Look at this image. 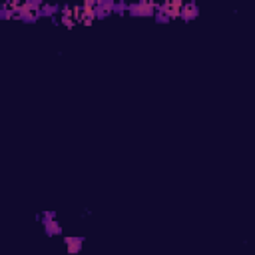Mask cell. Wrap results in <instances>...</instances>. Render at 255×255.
<instances>
[{
	"label": "cell",
	"instance_id": "6da1fadb",
	"mask_svg": "<svg viewBox=\"0 0 255 255\" xmlns=\"http://www.w3.org/2000/svg\"><path fill=\"white\" fill-rule=\"evenodd\" d=\"M42 6L44 2H20V6L16 8V20L22 22H36L38 18H42Z\"/></svg>",
	"mask_w": 255,
	"mask_h": 255
},
{
	"label": "cell",
	"instance_id": "7a4b0ae2",
	"mask_svg": "<svg viewBox=\"0 0 255 255\" xmlns=\"http://www.w3.org/2000/svg\"><path fill=\"white\" fill-rule=\"evenodd\" d=\"M38 219H40V223H42V227H44V233H46L48 237L62 235V225H60V221L56 219V211H54V209L42 211V213L38 215Z\"/></svg>",
	"mask_w": 255,
	"mask_h": 255
},
{
	"label": "cell",
	"instance_id": "3957f363",
	"mask_svg": "<svg viewBox=\"0 0 255 255\" xmlns=\"http://www.w3.org/2000/svg\"><path fill=\"white\" fill-rule=\"evenodd\" d=\"M155 10H157V4H155V2H147V0H143V2H133V4H129V8H128V12H129L131 16H141V18L155 16Z\"/></svg>",
	"mask_w": 255,
	"mask_h": 255
},
{
	"label": "cell",
	"instance_id": "277c9868",
	"mask_svg": "<svg viewBox=\"0 0 255 255\" xmlns=\"http://www.w3.org/2000/svg\"><path fill=\"white\" fill-rule=\"evenodd\" d=\"M159 10H161L169 20H175V18H181L183 2H181V0H169V2L159 4Z\"/></svg>",
	"mask_w": 255,
	"mask_h": 255
},
{
	"label": "cell",
	"instance_id": "5b68a950",
	"mask_svg": "<svg viewBox=\"0 0 255 255\" xmlns=\"http://www.w3.org/2000/svg\"><path fill=\"white\" fill-rule=\"evenodd\" d=\"M64 247H66V253L70 255H78L84 247V237H76V235H66L64 237Z\"/></svg>",
	"mask_w": 255,
	"mask_h": 255
},
{
	"label": "cell",
	"instance_id": "8992f818",
	"mask_svg": "<svg viewBox=\"0 0 255 255\" xmlns=\"http://www.w3.org/2000/svg\"><path fill=\"white\" fill-rule=\"evenodd\" d=\"M199 16V6L195 2H183V10H181V20L183 22H191Z\"/></svg>",
	"mask_w": 255,
	"mask_h": 255
},
{
	"label": "cell",
	"instance_id": "52a82bcc",
	"mask_svg": "<svg viewBox=\"0 0 255 255\" xmlns=\"http://www.w3.org/2000/svg\"><path fill=\"white\" fill-rule=\"evenodd\" d=\"M116 12V2H98V10H96V18H108Z\"/></svg>",
	"mask_w": 255,
	"mask_h": 255
},
{
	"label": "cell",
	"instance_id": "ba28073f",
	"mask_svg": "<svg viewBox=\"0 0 255 255\" xmlns=\"http://www.w3.org/2000/svg\"><path fill=\"white\" fill-rule=\"evenodd\" d=\"M60 10H62V6H58V4H46V2H44V6H42V16L52 18L54 22H58L56 16H60Z\"/></svg>",
	"mask_w": 255,
	"mask_h": 255
}]
</instances>
